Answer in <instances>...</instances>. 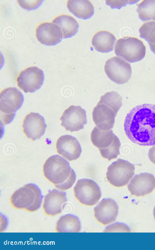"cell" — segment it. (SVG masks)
I'll use <instances>...</instances> for the list:
<instances>
[{
    "label": "cell",
    "instance_id": "cell-15",
    "mask_svg": "<svg viewBox=\"0 0 155 250\" xmlns=\"http://www.w3.org/2000/svg\"><path fill=\"white\" fill-rule=\"evenodd\" d=\"M131 195L143 196L151 193L155 189V177L148 173L135 175L127 185Z\"/></svg>",
    "mask_w": 155,
    "mask_h": 250
},
{
    "label": "cell",
    "instance_id": "cell-21",
    "mask_svg": "<svg viewBox=\"0 0 155 250\" xmlns=\"http://www.w3.org/2000/svg\"><path fill=\"white\" fill-rule=\"evenodd\" d=\"M52 22L60 27L64 38H71L78 32L79 24L77 21L70 15H59L55 17Z\"/></svg>",
    "mask_w": 155,
    "mask_h": 250
},
{
    "label": "cell",
    "instance_id": "cell-23",
    "mask_svg": "<svg viewBox=\"0 0 155 250\" xmlns=\"http://www.w3.org/2000/svg\"><path fill=\"white\" fill-rule=\"evenodd\" d=\"M137 11L141 20L155 21V0L143 1L138 4Z\"/></svg>",
    "mask_w": 155,
    "mask_h": 250
},
{
    "label": "cell",
    "instance_id": "cell-4",
    "mask_svg": "<svg viewBox=\"0 0 155 250\" xmlns=\"http://www.w3.org/2000/svg\"><path fill=\"white\" fill-rule=\"evenodd\" d=\"M42 197L38 187L29 183L15 191L10 196L9 202L14 209L33 212L40 208Z\"/></svg>",
    "mask_w": 155,
    "mask_h": 250
},
{
    "label": "cell",
    "instance_id": "cell-16",
    "mask_svg": "<svg viewBox=\"0 0 155 250\" xmlns=\"http://www.w3.org/2000/svg\"><path fill=\"white\" fill-rule=\"evenodd\" d=\"M56 149L58 154L69 161L78 159L82 152L78 140L75 137L68 135L58 138L56 143Z\"/></svg>",
    "mask_w": 155,
    "mask_h": 250
},
{
    "label": "cell",
    "instance_id": "cell-7",
    "mask_svg": "<svg viewBox=\"0 0 155 250\" xmlns=\"http://www.w3.org/2000/svg\"><path fill=\"white\" fill-rule=\"evenodd\" d=\"M114 52L117 56L133 63L140 61L144 58L146 48L140 39L130 37L119 39L115 45Z\"/></svg>",
    "mask_w": 155,
    "mask_h": 250
},
{
    "label": "cell",
    "instance_id": "cell-27",
    "mask_svg": "<svg viewBox=\"0 0 155 250\" xmlns=\"http://www.w3.org/2000/svg\"><path fill=\"white\" fill-rule=\"evenodd\" d=\"M129 1L128 0H106V3L109 5L112 8H117L120 9L121 7L125 6L127 3L133 4L134 2H135L134 1Z\"/></svg>",
    "mask_w": 155,
    "mask_h": 250
},
{
    "label": "cell",
    "instance_id": "cell-20",
    "mask_svg": "<svg viewBox=\"0 0 155 250\" xmlns=\"http://www.w3.org/2000/svg\"><path fill=\"white\" fill-rule=\"evenodd\" d=\"M69 10L77 17L84 19L90 18L94 13L93 5L88 0H69L66 2Z\"/></svg>",
    "mask_w": 155,
    "mask_h": 250
},
{
    "label": "cell",
    "instance_id": "cell-10",
    "mask_svg": "<svg viewBox=\"0 0 155 250\" xmlns=\"http://www.w3.org/2000/svg\"><path fill=\"white\" fill-rule=\"evenodd\" d=\"M104 70L108 78L119 85L128 82L132 74L130 64L120 57L117 56L107 60L104 65Z\"/></svg>",
    "mask_w": 155,
    "mask_h": 250
},
{
    "label": "cell",
    "instance_id": "cell-29",
    "mask_svg": "<svg viewBox=\"0 0 155 250\" xmlns=\"http://www.w3.org/2000/svg\"><path fill=\"white\" fill-rule=\"evenodd\" d=\"M153 215L154 217V219H155V207L154 208L153 210Z\"/></svg>",
    "mask_w": 155,
    "mask_h": 250
},
{
    "label": "cell",
    "instance_id": "cell-26",
    "mask_svg": "<svg viewBox=\"0 0 155 250\" xmlns=\"http://www.w3.org/2000/svg\"><path fill=\"white\" fill-rule=\"evenodd\" d=\"M43 0H17L18 5L22 8L30 10L35 9L42 4Z\"/></svg>",
    "mask_w": 155,
    "mask_h": 250
},
{
    "label": "cell",
    "instance_id": "cell-13",
    "mask_svg": "<svg viewBox=\"0 0 155 250\" xmlns=\"http://www.w3.org/2000/svg\"><path fill=\"white\" fill-rule=\"evenodd\" d=\"M35 34L39 42L47 45H57L63 38L60 27L52 22L40 23L35 28Z\"/></svg>",
    "mask_w": 155,
    "mask_h": 250
},
{
    "label": "cell",
    "instance_id": "cell-18",
    "mask_svg": "<svg viewBox=\"0 0 155 250\" xmlns=\"http://www.w3.org/2000/svg\"><path fill=\"white\" fill-rule=\"evenodd\" d=\"M118 210V206L114 200L103 198L94 208V216L99 223L106 225L116 221Z\"/></svg>",
    "mask_w": 155,
    "mask_h": 250
},
{
    "label": "cell",
    "instance_id": "cell-9",
    "mask_svg": "<svg viewBox=\"0 0 155 250\" xmlns=\"http://www.w3.org/2000/svg\"><path fill=\"white\" fill-rule=\"evenodd\" d=\"M75 198L81 204L87 206L95 205L100 199L101 192L96 182L90 179L78 180L74 188Z\"/></svg>",
    "mask_w": 155,
    "mask_h": 250
},
{
    "label": "cell",
    "instance_id": "cell-24",
    "mask_svg": "<svg viewBox=\"0 0 155 250\" xmlns=\"http://www.w3.org/2000/svg\"><path fill=\"white\" fill-rule=\"evenodd\" d=\"M139 31L140 37L147 41L151 51L155 54V22L144 23Z\"/></svg>",
    "mask_w": 155,
    "mask_h": 250
},
{
    "label": "cell",
    "instance_id": "cell-14",
    "mask_svg": "<svg viewBox=\"0 0 155 250\" xmlns=\"http://www.w3.org/2000/svg\"><path fill=\"white\" fill-rule=\"evenodd\" d=\"M25 136L32 141L39 139L46 127L44 118L38 113L31 112L25 117L22 125Z\"/></svg>",
    "mask_w": 155,
    "mask_h": 250
},
{
    "label": "cell",
    "instance_id": "cell-28",
    "mask_svg": "<svg viewBox=\"0 0 155 250\" xmlns=\"http://www.w3.org/2000/svg\"><path fill=\"white\" fill-rule=\"evenodd\" d=\"M148 157L150 161L155 164V146L152 147L149 150Z\"/></svg>",
    "mask_w": 155,
    "mask_h": 250
},
{
    "label": "cell",
    "instance_id": "cell-6",
    "mask_svg": "<svg viewBox=\"0 0 155 250\" xmlns=\"http://www.w3.org/2000/svg\"><path fill=\"white\" fill-rule=\"evenodd\" d=\"M1 120L3 125L9 123L15 112L21 106L24 100L21 93L17 88L9 87L2 89L0 93Z\"/></svg>",
    "mask_w": 155,
    "mask_h": 250
},
{
    "label": "cell",
    "instance_id": "cell-17",
    "mask_svg": "<svg viewBox=\"0 0 155 250\" xmlns=\"http://www.w3.org/2000/svg\"><path fill=\"white\" fill-rule=\"evenodd\" d=\"M67 201L65 192L52 189L44 197L42 205L44 212L48 216L57 215L62 212Z\"/></svg>",
    "mask_w": 155,
    "mask_h": 250
},
{
    "label": "cell",
    "instance_id": "cell-3",
    "mask_svg": "<svg viewBox=\"0 0 155 250\" xmlns=\"http://www.w3.org/2000/svg\"><path fill=\"white\" fill-rule=\"evenodd\" d=\"M122 105V98L117 92H107L101 96L92 112V119L96 126L102 130H111Z\"/></svg>",
    "mask_w": 155,
    "mask_h": 250
},
{
    "label": "cell",
    "instance_id": "cell-22",
    "mask_svg": "<svg viewBox=\"0 0 155 250\" xmlns=\"http://www.w3.org/2000/svg\"><path fill=\"white\" fill-rule=\"evenodd\" d=\"M81 230L80 222L77 217L68 214L61 217L56 223L58 232H79Z\"/></svg>",
    "mask_w": 155,
    "mask_h": 250
},
{
    "label": "cell",
    "instance_id": "cell-8",
    "mask_svg": "<svg viewBox=\"0 0 155 250\" xmlns=\"http://www.w3.org/2000/svg\"><path fill=\"white\" fill-rule=\"evenodd\" d=\"M134 165L128 161L118 159L108 167L106 178L109 183L117 187L126 185L134 174Z\"/></svg>",
    "mask_w": 155,
    "mask_h": 250
},
{
    "label": "cell",
    "instance_id": "cell-19",
    "mask_svg": "<svg viewBox=\"0 0 155 250\" xmlns=\"http://www.w3.org/2000/svg\"><path fill=\"white\" fill-rule=\"evenodd\" d=\"M116 40V38L113 34L107 31L101 30L94 35L91 44L96 51L107 53L113 50Z\"/></svg>",
    "mask_w": 155,
    "mask_h": 250
},
{
    "label": "cell",
    "instance_id": "cell-5",
    "mask_svg": "<svg viewBox=\"0 0 155 250\" xmlns=\"http://www.w3.org/2000/svg\"><path fill=\"white\" fill-rule=\"evenodd\" d=\"M91 139L103 158L110 161L120 154V141L112 130H102L96 126L91 132Z\"/></svg>",
    "mask_w": 155,
    "mask_h": 250
},
{
    "label": "cell",
    "instance_id": "cell-1",
    "mask_svg": "<svg viewBox=\"0 0 155 250\" xmlns=\"http://www.w3.org/2000/svg\"><path fill=\"white\" fill-rule=\"evenodd\" d=\"M124 129L128 138L141 146L155 145V105H137L127 114Z\"/></svg>",
    "mask_w": 155,
    "mask_h": 250
},
{
    "label": "cell",
    "instance_id": "cell-11",
    "mask_svg": "<svg viewBox=\"0 0 155 250\" xmlns=\"http://www.w3.org/2000/svg\"><path fill=\"white\" fill-rule=\"evenodd\" d=\"M44 78L42 70L36 66H30L19 72L16 79V84L25 93H32L41 88Z\"/></svg>",
    "mask_w": 155,
    "mask_h": 250
},
{
    "label": "cell",
    "instance_id": "cell-12",
    "mask_svg": "<svg viewBox=\"0 0 155 250\" xmlns=\"http://www.w3.org/2000/svg\"><path fill=\"white\" fill-rule=\"evenodd\" d=\"M60 120L61 125L71 132L83 129L87 122L86 111L80 106H69L64 111Z\"/></svg>",
    "mask_w": 155,
    "mask_h": 250
},
{
    "label": "cell",
    "instance_id": "cell-2",
    "mask_svg": "<svg viewBox=\"0 0 155 250\" xmlns=\"http://www.w3.org/2000/svg\"><path fill=\"white\" fill-rule=\"evenodd\" d=\"M42 172L45 178L60 191L70 188L76 180L75 173L68 162L58 155H52L46 160Z\"/></svg>",
    "mask_w": 155,
    "mask_h": 250
},
{
    "label": "cell",
    "instance_id": "cell-25",
    "mask_svg": "<svg viewBox=\"0 0 155 250\" xmlns=\"http://www.w3.org/2000/svg\"><path fill=\"white\" fill-rule=\"evenodd\" d=\"M130 228L126 224L116 222L107 226L103 232H130Z\"/></svg>",
    "mask_w": 155,
    "mask_h": 250
}]
</instances>
